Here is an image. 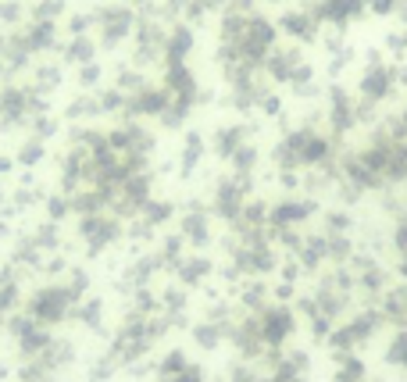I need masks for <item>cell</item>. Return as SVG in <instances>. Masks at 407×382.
<instances>
[{
    "mask_svg": "<svg viewBox=\"0 0 407 382\" xmlns=\"http://www.w3.org/2000/svg\"><path fill=\"white\" fill-rule=\"evenodd\" d=\"M361 8H365V0H322V4L315 8V18L332 22V25H343L346 18L361 15Z\"/></svg>",
    "mask_w": 407,
    "mask_h": 382,
    "instance_id": "cell-1",
    "label": "cell"
},
{
    "mask_svg": "<svg viewBox=\"0 0 407 382\" xmlns=\"http://www.w3.org/2000/svg\"><path fill=\"white\" fill-rule=\"evenodd\" d=\"M282 25H286V32L304 36V39L315 32V18H311V15H286V18H282Z\"/></svg>",
    "mask_w": 407,
    "mask_h": 382,
    "instance_id": "cell-5",
    "label": "cell"
},
{
    "mask_svg": "<svg viewBox=\"0 0 407 382\" xmlns=\"http://www.w3.org/2000/svg\"><path fill=\"white\" fill-rule=\"evenodd\" d=\"M190 47H193V36H190V29H183V25H179L176 32H171V39H168V58H171V65L183 61Z\"/></svg>",
    "mask_w": 407,
    "mask_h": 382,
    "instance_id": "cell-3",
    "label": "cell"
},
{
    "mask_svg": "<svg viewBox=\"0 0 407 382\" xmlns=\"http://www.w3.org/2000/svg\"><path fill=\"white\" fill-rule=\"evenodd\" d=\"M368 4H372L375 11H393V8H396V0H368Z\"/></svg>",
    "mask_w": 407,
    "mask_h": 382,
    "instance_id": "cell-7",
    "label": "cell"
},
{
    "mask_svg": "<svg viewBox=\"0 0 407 382\" xmlns=\"http://www.w3.org/2000/svg\"><path fill=\"white\" fill-rule=\"evenodd\" d=\"M129 11H107L104 15V29H107V39H114V36H126L129 32Z\"/></svg>",
    "mask_w": 407,
    "mask_h": 382,
    "instance_id": "cell-4",
    "label": "cell"
},
{
    "mask_svg": "<svg viewBox=\"0 0 407 382\" xmlns=\"http://www.w3.org/2000/svg\"><path fill=\"white\" fill-rule=\"evenodd\" d=\"M0 72H4V65H0Z\"/></svg>",
    "mask_w": 407,
    "mask_h": 382,
    "instance_id": "cell-9",
    "label": "cell"
},
{
    "mask_svg": "<svg viewBox=\"0 0 407 382\" xmlns=\"http://www.w3.org/2000/svg\"><path fill=\"white\" fill-rule=\"evenodd\" d=\"M72 54H75V61H86V58H90V54H93V47H90L86 39H79V43L72 47Z\"/></svg>",
    "mask_w": 407,
    "mask_h": 382,
    "instance_id": "cell-6",
    "label": "cell"
},
{
    "mask_svg": "<svg viewBox=\"0 0 407 382\" xmlns=\"http://www.w3.org/2000/svg\"><path fill=\"white\" fill-rule=\"evenodd\" d=\"M232 4H236V8H247V4H254V0H232Z\"/></svg>",
    "mask_w": 407,
    "mask_h": 382,
    "instance_id": "cell-8",
    "label": "cell"
},
{
    "mask_svg": "<svg viewBox=\"0 0 407 382\" xmlns=\"http://www.w3.org/2000/svg\"><path fill=\"white\" fill-rule=\"evenodd\" d=\"M389 90H393V72H389L386 65H375V68L365 75V82H361L365 100H382Z\"/></svg>",
    "mask_w": 407,
    "mask_h": 382,
    "instance_id": "cell-2",
    "label": "cell"
}]
</instances>
